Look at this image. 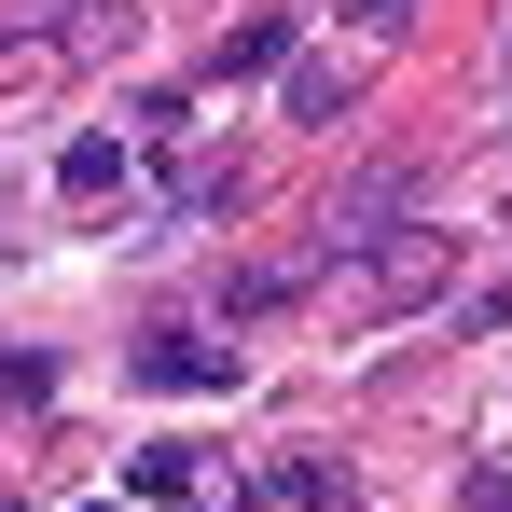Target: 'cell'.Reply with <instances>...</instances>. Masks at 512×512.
Returning a JSON list of instances; mask_svg holds the SVG:
<instances>
[{
	"mask_svg": "<svg viewBox=\"0 0 512 512\" xmlns=\"http://www.w3.org/2000/svg\"><path fill=\"white\" fill-rule=\"evenodd\" d=\"M319 277H333L360 319H388V305H429V291L457 277V236H443V222H416V236H360V250H319Z\"/></svg>",
	"mask_w": 512,
	"mask_h": 512,
	"instance_id": "cell-1",
	"label": "cell"
},
{
	"mask_svg": "<svg viewBox=\"0 0 512 512\" xmlns=\"http://www.w3.org/2000/svg\"><path fill=\"white\" fill-rule=\"evenodd\" d=\"M402 208H416V167H360L333 208H319V250H360V236H388Z\"/></svg>",
	"mask_w": 512,
	"mask_h": 512,
	"instance_id": "cell-2",
	"label": "cell"
},
{
	"mask_svg": "<svg viewBox=\"0 0 512 512\" xmlns=\"http://www.w3.org/2000/svg\"><path fill=\"white\" fill-rule=\"evenodd\" d=\"M139 374H153V388H236V346H208V333H153V346H139Z\"/></svg>",
	"mask_w": 512,
	"mask_h": 512,
	"instance_id": "cell-3",
	"label": "cell"
},
{
	"mask_svg": "<svg viewBox=\"0 0 512 512\" xmlns=\"http://www.w3.org/2000/svg\"><path fill=\"white\" fill-rule=\"evenodd\" d=\"M263 512H360V485H346L333 457H277L263 471Z\"/></svg>",
	"mask_w": 512,
	"mask_h": 512,
	"instance_id": "cell-4",
	"label": "cell"
},
{
	"mask_svg": "<svg viewBox=\"0 0 512 512\" xmlns=\"http://www.w3.org/2000/svg\"><path fill=\"white\" fill-rule=\"evenodd\" d=\"M319 291V263H236L222 277V319H277V305H305Z\"/></svg>",
	"mask_w": 512,
	"mask_h": 512,
	"instance_id": "cell-5",
	"label": "cell"
},
{
	"mask_svg": "<svg viewBox=\"0 0 512 512\" xmlns=\"http://www.w3.org/2000/svg\"><path fill=\"white\" fill-rule=\"evenodd\" d=\"M56 194H70V208H111V194H125V139H70V153H56Z\"/></svg>",
	"mask_w": 512,
	"mask_h": 512,
	"instance_id": "cell-6",
	"label": "cell"
},
{
	"mask_svg": "<svg viewBox=\"0 0 512 512\" xmlns=\"http://www.w3.org/2000/svg\"><path fill=\"white\" fill-rule=\"evenodd\" d=\"M125 485H139L153 512H180V499H194V443H139V457H125Z\"/></svg>",
	"mask_w": 512,
	"mask_h": 512,
	"instance_id": "cell-7",
	"label": "cell"
},
{
	"mask_svg": "<svg viewBox=\"0 0 512 512\" xmlns=\"http://www.w3.org/2000/svg\"><path fill=\"white\" fill-rule=\"evenodd\" d=\"M346 97H360L346 70H319V56H291V125H346Z\"/></svg>",
	"mask_w": 512,
	"mask_h": 512,
	"instance_id": "cell-8",
	"label": "cell"
},
{
	"mask_svg": "<svg viewBox=\"0 0 512 512\" xmlns=\"http://www.w3.org/2000/svg\"><path fill=\"white\" fill-rule=\"evenodd\" d=\"M222 70H291V14H250V28H222Z\"/></svg>",
	"mask_w": 512,
	"mask_h": 512,
	"instance_id": "cell-9",
	"label": "cell"
},
{
	"mask_svg": "<svg viewBox=\"0 0 512 512\" xmlns=\"http://www.w3.org/2000/svg\"><path fill=\"white\" fill-rule=\"evenodd\" d=\"M471 512H512V471H471Z\"/></svg>",
	"mask_w": 512,
	"mask_h": 512,
	"instance_id": "cell-10",
	"label": "cell"
},
{
	"mask_svg": "<svg viewBox=\"0 0 512 512\" xmlns=\"http://www.w3.org/2000/svg\"><path fill=\"white\" fill-rule=\"evenodd\" d=\"M346 14H402V0H346Z\"/></svg>",
	"mask_w": 512,
	"mask_h": 512,
	"instance_id": "cell-11",
	"label": "cell"
},
{
	"mask_svg": "<svg viewBox=\"0 0 512 512\" xmlns=\"http://www.w3.org/2000/svg\"><path fill=\"white\" fill-rule=\"evenodd\" d=\"M0 512H14V485H0Z\"/></svg>",
	"mask_w": 512,
	"mask_h": 512,
	"instance_id": "cell-12",
	"label": "cell"
}]
</instances>
